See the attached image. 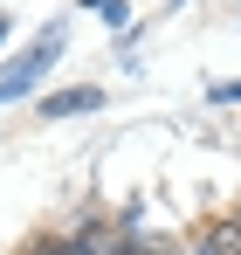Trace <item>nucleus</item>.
I'll list each match as a JSON object with an SVG mask.
<instances>
[{
	"label": "nucleus",
	"instance_id": "nucleus-1",
	"mask_svg": "<svg viewBox=\"0 0 241 255\" xmlns=\"http://www.w3.org/2000/svg\"><path fill=\"white\" fill-rule=\"evenodd\" d=\"M48 55H62V28H41V35H35V48H28V55H21V62H14V69L0 76V104H7V97H21V90L35 83Z\"/></svg>",
	"mask_w": 241,
	"mask_h": 255
},
{
	"label": "nucleus",
	"instance_id": "nucleus-2",
	"mask_svg": "<svg viewBox=\"0 0 241 255\" xmlns=\"http://www.w3.org/2000/svg\"><path fill=\"white\" fill-rule=\"evenodd\" d=\"M97 104H104V90H97V83H76V90L41 97V118H83V111H97Z\"/></svg>",
	"mask_w": 241,
	"mask_h": 255
},
{
	"label": "nucleus",
	"instance_id": "nucleus-3",
	"mask_svg": "<svg viewBox=\"0 0 241 255\" xmlns=\"http://www.w3.org/2000/svg\"><path fill=\"white\" fill-rule=\"evenodd\" d=\"M83 7H111V0H83Z\"/></svg>",
	"mask_w": 241,
	"mask_h": 255
}]
</instances>
